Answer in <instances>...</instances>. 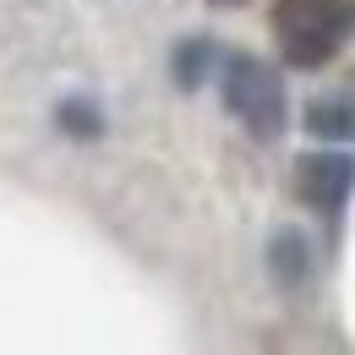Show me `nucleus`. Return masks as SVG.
<instances>
[{
    "instance_id": "obj_1",
    "label": "nucleus",
    "mask_w": 355,
    "mask_h": 355,
    "mask_svg": "<svg viewBox=\"0 0 355 355\" xmlns=\"http://www.w3.org/2000/svg\"><path fill=\"white\" fill-rule=\"evenodd\" d=\"M273 39L290 66H328L350 39V6L345 0H279L273 6Z\"/></svg>"
},
{
    "instance_id": "obj_2",
    "label": "nucleus",
    "mask_w": 355,
    "mask_h": 355,
    "mask_svg": "<svg viewBox=\"0 0 355 355\" xmlns=\"http://www.w3.org/2000/svg\"><path fill=\"white\" fill-rule=\"evenodd\" d=\"M224 110L257 137V142H273V137L290 126V98H284V77L268 66V60H252V55H235L224 66Z\"/></svg>"
},
{
    "instance_id": "obj_3",
    "label": "nucleus",
    "mask_w": 355,
    "mask_h": 355,
    "mask_svg": "<svg viewBox=\"0 0 355 355\" xmlns=\"http://www.w3.org/2000/svg\"><path fill=\"white\" fill-rule=\"evenodd\" d=\"M295 197L317 208V214H339L345 202H350L355 191V159L350 153H334V148H322V153H306V159H295Z\"/></svg>"
},
{
    "instance_id": "obj_4",
    "label": "nucleus",
    "mask_w": 355,
    "mask_h": 355,
    "mask_svg": "<svg viewBox=\"0 0 355 355\" xmlns=\"http://www.w3.org/2000/svg\"><path fill=\"white\" fill-rule=\"evenodd\" d=\"M306 132L322 142H355V93H317L306 104Z\"/></svg>"
},
{
    "instance_id": "obj_5",
    "label": "nucleus",
    "mask_w": 355,
    "mask_h": 355,
    "mask_svg": "<svg viewBox=\"0 0 355 355\" xmlns=\"http://www.w3.org/2000/svg\"><path fill=\"white\" fill-rule=\"evenodd\" d=\"M268 273H273L279 290H301L311 279V252H306V241H301L295 230H279V235H273V246H268Z\"/></svg>"
},
{
    "instance_id": "obj_6",
    "label": "nucleus",
    "mask_w": 355,
    "mask_h": 355,
    "mask_svg": "<svg viewBox=\"0 0 355 355\" xmlns=\"http://www.w3.org/2000/svg\"><path fill=\"white\" fill-rule=\"evenodd\" d=\"M55 126L66 137H77V142H93V137H104V110L93 98H66L55 110Z\"/></svg>"
},
{
    "instance_id": "obj_7",
    "label": "nucleus",
    "mask_w": 355,
    "mask_h": 355,
    "mask_svg": "<svg viewBox=\"0 0 355 355\" xmlns=\"http://www.w3.org/2000/svg\"><path fill=\"white\" fill-rule=\"evenodd\" d=\"M175 83L180 88H197L202 77H208V66H214V44L208 39H186V44H175Z\"/></svg>"
},
{
    "instance_id": "obj_8",
    "label": "nucleus",
    "mask_w": 355,
    "mask_h": 355,
    "mask_svg": "<svg viewBox=\"0 0 355 355\" xmlns=\"http://www.w3.org/2000/svg\"><path fill=\"white\" fill-rule=\"evenodd\" d=\"M208 6H224V11H235V6H246V0H208Z\"/></svg>"
}]
</instances>
